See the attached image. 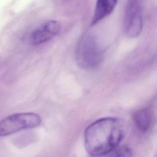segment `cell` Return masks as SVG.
Returning a JSON list of instances; mask_svg holds the SVG:
<instances>
[{"mask_svg": "<svg viewBox=\"0 0 157 157\" xmlns=\"http://www.w3.org/2000/svg\"><path fill=\"white\" fill-rule=\"evenodd\" d=\"M126 128L125 123L117 117L102 118L93 122L84 133L86 151L93 156L107 155L123 140Z\"/></svg>", "mask_w": 157, "mask_h": 157, "instance_id": "cell-1", "label": "cell"}, {"mask_svg": "<svg viewBox=\"0 0 157 157\" xmlns=\"http://www.w3.org/2000/svg\"><path fill=\"white\" fill-rule=\"evenodd\" d=\"M102 59V51L96 39L91 34L83 36L76 48L77 64L85 69H93L99 66Z\"/></svg>", "mask_w": 157, "mask_h": 157, "instance_id": "cell-2", "label": "cell"}, {"mask_svg": "<svg viewBox=\"0 0 157 157\" xmlns=\"http://www.w3.org/2000/svg\"><path fill=\"white\" fill-rule=\"evenodd\" d=\"M40 117L35 113L24 112L9 115L0 121V136H6L40 124Z\"/></svg>", "mask_w": 157, "mask_h": 157, "instance_id": "cell-3", "label": "cell"}, {"mask_svg": "<svg viewBox=\"0 0 157 157\" xmlns=\"http://www.w3.org/2000/svg\"><path fill=\"white\" fill-rule=\"evenodd\" d=\"M124 31L127 36H138L142 29V17L140 4L137 0H129L126 6L124 20Z\"/></svg>", "mask_w": 157, "mask_h": 157, "instance_id": "cell-4", "label": "cell"}, {"mask_svg": "<svg viewBox=\"0 0 157 157\" xmlns=\"http://www.w3.org/2000/svg\"><path fill=\"white\" fill-rule=\"evenodd\" d=\"M61 29V24L56 20L47 21L36 29L30 36V42L33 45H38L47 42L57 36Z\"/></svg>", "mask_w": 157, "mask_h": 157, "instance_id": "cell-5", "label": "cell"}, {"mask_svg": "<svg viewBox=\"0 0 157 157\" xmlns=\"http://www.w3.org/2000/svg\"><path fill=\"white\" fill-rule=\"evenodd\" d=\"M117 0H97L91 25H94L109 16L116 6Z\"/></svg>", "mask_w": 157, "mask_h": 157, "instance_id": "cell-6", "label": "cell"}, {"mask_svg": "<svg viewBox=\"0 0 157 157\" xmlns=\"http://www.w3.org/2000/svg\"><path fill=\"white\" fill-rule=\"evenodd\" d=\"M132 119L136 127L141 132H145L150 128L153 118L150 110L143 108L134 113Z\"/></svg>", "mask_w": 157, "mask_h": 157, "instance_id": "cell-7", "label": "cell"}, {"mask_svg": "<svg viewBox=\"0 0 157 157\" xmlns=\"http://www.w3.org/2000/svg\"><path fill=\"white\" fill-rule=\"evenodd\" d=\"M132 155V150L125 145H118L113 148L107 156H130Z\"/></svg>", "mask_w": 157, "mask_h": 157, "instance_id": "cell-8", "label": "cell"}]
</instances>
